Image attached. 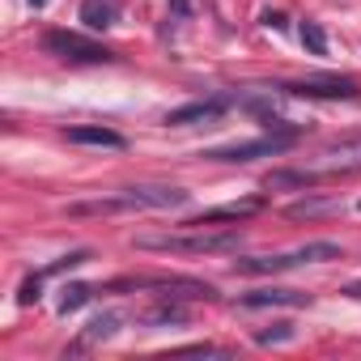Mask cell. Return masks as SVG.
Returning a JSON list of instances; mask_svg holds the SVG:
<instances>
[{
	"label": "cell",
	"instance_id": "1",
	"mask_svg": "<svg viewBox=\"0 0 361 361\" xmlns=\"http://www.w3.org/2000/svg\"><path fill=\"white\" fill-rule=\"evenodd\" d=\"M140 251H161V255H221L238 251V230H196V234H136Z\"/></svg>",
	"mask_w": 361,
	"mask_h": 361
},
{
	"label": "cell",
	"instance_id": "2",
	"mask_svg": "<svg viewBox=\"0 0 361 361\" xmlns=\"http://www.w3.org/2000/svg\"><path fill=\"white\" fill-rule=\"evenodd\" d=\"M327 259H340V247H336V243H306V247L285 251V255L238 259L234 272H243V276H264V272H289V268H302V264H327Z\"/></svg>",
	"mask_w": 361,
	"mask_h": 361
},
{
	"label": "cell",
	"instance_id": "3",
	"mask_svg": "<svg viewBox=\"0 0 361 361\" xmlns=\"http://www.w3.org/2000/svg\"><path fill=\"white\" fill-rule=\"evenodd\" d=\"M43 51L56 56V60H68V64H111L115 51L85 39V35H73V30H47L43 35Z\"/></svg>",
	"mask_w": 361,
	"mask_h": 361
},
{
	"label": "cell",
	"instance_id": "4",
	"mask_svg": "<svg viewBox=\"0 0 361 361\" xmlns=\"http://www.w3.org/2000/svg\"><path fill=\"white\" fill-rule=\"evenodd\" d=\"M111 293H119V289H161L157 298H174V302H213L217 298V289L213 285H204V281H192V276H140V281H115V285H106Z\"/></svg>",
	"mask_w": 361,
	"mask_h": 361
},
{
	"label": "cell",
	"instance_id": "5",
	"mask_svg": "<svg viewBox=\"0 0 361 361\" xmlns=\"http://www.w3.org/2000/svg\"><path fill=\"white\" fill-rule=\"evenodd\" d=\"M115 196H119V209L123 213H140V209L161 213V209H183L188 204V192L183 188H166V183H140V188H123Z\"/></svg>",
	"mask_w": 361,
	"mask_h": 361
},
{
	"label": "cell",
	"instance_id": "6",
	"mask_svg": "<svg viewBox=\"0 0 361 361\" xmlns=\"http://www.w3.org/2000/svg\"><path fill=\"white\" fill-rule=\"evenodd\" d=\"M276 90L289 98H327V102H353L361 94L353 77H302V81H285Z\"/></svg>",
	"mask_w": 361,
	"mask_h": 361
},
{
	"label": "cell",
	"instance_id": "7",
	"mask_svg": "<svg viewBox=\"0 0 361 361\" xmlns=\"http://www.w3.org/2000/svg\"><path fill=\"white\" fill-rule=\"evenodd\" d=\"M298 136H281V132H268L259 140H238V145H221V149H209L204 157L209 161H255V157H272V153H285Z\"/></svg>",
	"mask_w": 361,
	"mask_h": 361
},
{
	"label": "cell",
	"instance_id": "8",
	"mask_svg": "<svg viewBox=\"0 0 361 361\" xmlns=\"http://www.w3.org/2000/svg\"><path fill=\"white\" fill-rule=\"evenodd\" d=\"M230 111V98H196V102H188V106H174L170 115H166V123L170 128H192V123H213V119H221Z\"/></svg>",
	"mask_w": 361,
	"mask_h": 361
},
{
	"label": "cell",
	"instance_id": "9",
	"mask_svg": "<svg viewBox=\"0 0 361 361\" xmlns=\"http://www.w3.org/2000/svg\"><path fill=\"white\" fill-rule=\"evenodd\" d=\"M264 209V196H251V200H238V204H221V209H204V213H196L192 221H183V226H192V230H209V226H221V221H247V217H255Z\"/></svg>",
	"mask_w": 361,
	"mask_h": 361
},
{
	"label": "cell",
	"instance_id": "10",
	"mask_svg": "<svg viewBox=\"0 0 361 361\" xmlns=\"http://www.w3.org/2000/svg\"><path fill=\"white\" fill-rule=\"evenodd\" d=\"M64 140L68 145H85V149H123L128 140L119 136V132H111V128H64Z\"/></svg>",
	"mask_w": 361,
	"mask_h": 361
},
{
	"label": "cell",
	"instance_id": "11",
	"mask_svg": "<svg viewBox=\"0 0 361 361\" xmlns=\"http://www.w3.org/2000/svg\"><path fill=\"white\" fill-rule=\"evenodd\" d=\"M306 302H310V293H298V289H255V293H247L238 306L264 310V306H306Z\"/></svg>",
	"mask_w": 361,
	"mask_h": 361
},
{
	"label": "cell",
	"instance_id": "12",
	"mask_svg": "<svg viewBox=\"0 0 361 361\" xmlns=\"http://www.w3.org/2000/svg\"><path fill=\"white\" fill-rule=\"evenodd\" d=\"M319 170H272L268 178H264V188L268 192H281V188H298V192H306V188H314L319 183Z\"/></svg>",
	"mask_w": 361,
	"mask_h": 361
},
{
	"label": "cell",
	"instance_id": "13",
	"mask_svg": "<svg viewBox=\"0 0 361 361\" xmlns=\"http://www.w3.org/2000/svg\"><path fill=\"white\" fill-rule=\"evenodd\" d=\"M115 18H119L115 0H85V5H81V22H85V30H111Z\"/></svg>",
	"mask_w": 361,
	"mask_h": 361
},
{
	"label": "cell",
	"instance_id": "14",
	"mask_svg": "<svg viewBox=\"0 0 361 361\" xmlns=\"http://www.w3.org/2000/svg\"><path fill=\"white\" fill-rule=\"evenodd\" d=\"M331 170H361V140H340L327 149Z\"/></svg>",
	"mask_w": 361,
	"mask_h": 361
},
{
	"label": "cell",
	"instance_id": "15",
	"mask_svg": "<svg viewBox=\"0 0 361 361\" xmlns=\"http://www.w3.org/2000/svg\"><path fill=\"white\" fill-rule=\"evenodd\" d=\"M90 298H94V289H90V285H64V289H60V314L81 310Z\"/></svg>",
	"mask_w": 361,
	"mask_h": 361
},
{
	"label": "cell",
	"instance_id": "16",
	"mask_svg": "<svg viewBox=\"0 0 361 361\" xmlns=\"http://www.w3.org/2000/svg\"><path fill=\"white\" fill-rule=\"evenodd\" d=\"M302 47L310 56H327V35H323L319 22H302Z\"/></svg>",
	"mask_w": 361,
	"mask_h": 361
},
{
	"label": "cell",
	"instance_id": "17",
	"mask_svg": "<svg viewBox=\"0 0 361 361\" xmlns=\"http://www.w3.org/2000/svg\"><path fill=\"white\" fill-rule=\"evenodd\" d=\"M115 327H119V314H115V310H106V314L90 319V327H85V340H106V336H115Z\"/></svg>",
	"mask_w": 361,
	"mask_h": 361
},
{
	"label": "cell",
	"instance_id": "18",
	"mask_svg": "<svg viewBox=\"0 0 361 361\" xmlns=\"http://www.w3.org/2000/svg\"><path fill=\"white\" fill-rule=\"evenodd\" d=\"M331 209H336V200H298V204H289V217H323Z\"/></svg>",
	"mask_w": 361,
	"mask_h": 361
},
{
	"label": "cell",
	"instance_id": "19",
	"mask_svg": "<svg viewBox=\"0 0 361 361\" xmlns=\"http://www.w3.org/2000/svg\"><path fill=\"white\" fill-rule=\"evenodd\" d=\"M43 276H47V272H35V276L22 281V289H18V302H22V306H35V302L43 298V293H39V289H43Z\"/></svg>",
	"mask_w": 361,
	"mask_h": 361
},
{
	"label": "cell",
	"instance_id": "20",
	"mask_svg": "<svg viewBox=\"0 0 361 361\" xmlns=\"http://www.w3.org/2000/svg\"><path fill=\"white\" fill-rule=\"evenodd\" d=\"M255 340L259 344H281V340H293V327L289 323H276V331H259Z\"/></svg>",
	"mask_w": 361,
	"mask_h": 361
},
{
	"label": "cell",
	"instance_id": "21",
	"mask_svg": "<svg viewBox=\"0 0 361 361\" xmlns=\"http://www.w3.org/2000/svg\"><path fill=\"white\" fill-rule=\"evenodd\" d=\"M264 26H276V30H281V26H285V18H281V13H264Z\"/></svg>",
	"mask_w": 361,
	"mask_h": 361
},
{
	"label": "cell",
	"instance_id": "22",
	"mask_svg": "<svg viewBox=\"0 0 361 361\" xmlns=\"http://www.w3.org/2000/svg\"><path fill=\"white\" fill-rule=\"evenodd\" d=\"M344 293H348V298H357V302H361V281H353V285H348V289H344Z\"/></svg>",
	"mask_w": 361,
	"mask_h": 361
},
{
	"label": "cell",
	"instance_id": "23",
	"mask_svg": "<svg viewBox=\"0 0 361 361\" xmlns=\"http://www.w3.org/2000/svg\"><path fill=\"white\" fill-rule=\"evenodd\" d=\"M30 5H35V9H43V5H47V0H30Z\"/></svg>",
	"mask_w": 361,
	"mask_h": 361
},
{
	"label": "cell",
	"instance_id": "24",
	"mask_svg": "<svg viewBox=\"0 0 361 361\" xmlns=\"http://www.w3.org/2000/svg\"><path fill=\"white\" fill-rule=\"evenodd\" d=\"M357 209H361V204H357Z\"/></svg>",
	"mask_w": 361,
	"mask_h": 361
}]
</instances>
